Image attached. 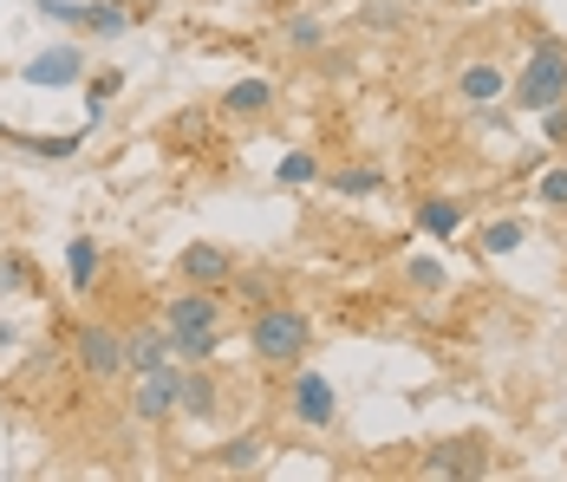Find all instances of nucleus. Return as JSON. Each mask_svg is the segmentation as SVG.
Segmentation results:
<instances>
[{"instance_id":"nucleus-9","label":"nucleus","mask_w":567,"mask_h":482,"mask_svg":"<svg viewBox=\"0 0 567 482\" xmlns=\"http://www.w3.org/2000/svg\"><path fill=\"white\" fill-rule=\"evenodd\" d=\"M235 248H223V242H189L183 255H176V274H183V287H228L235 280Z\"/></svg>"},{"instance_id":"nucleus-21","label":"nucleus","mask_w":567,"mask_h":482,"mask_svg":"<svg viewBox=\"0 0 567 482\" xmlns=\"http://www.w3.org/2000/svg\"><path fill=\"white\" fill-rule=\"evenodd\" d=\"M72 72H79V53H72V47H65V53H53V59H33V65H27V79H40V85H59V79H72Z\"/></svg>"},{"instance_id":"nucleus-8","label":"nucleus","mask_w":567,"mask_h":482,"mask_svg":"<svg viewBox=\"0 0 567 482\" xmlns=\"http://www.w3.org/2000/svg\"><path fill=\"white\" fill-rule=\"evenodd\" d=\"M228 404L223 378L209 372V366H183V378H176V418H189V424H216Z\"/></svg>"},{"instance_id":"nucleus-22","label":"nucleus","mask_w":567,"mask_h":482,"mask_svg":"<svg viewBox=\"0 0 567 482\" xmlns=\"http://www.w3.org/2000/svg\"><path fill=\"white\" fill-rule=\"evenodd\" d=\"M281 183H287V189L320 183V157H313V151H293V157H281Z\"/></svg>"},{"instance_id":"nucleus-25","label":"nucleus","mask_w":567,"mask_h":482,"mask_svg":"<svg viewBox=\"0 0 567 482\" xmlns=\"http://www.w3.org/2000/svg\"><path fill=\"white\" fill-rule=\"evenodd\" d=\"M40 13L47 20H65V27H85V7H72V0H40Z\"/></svg>"},{"instance_id":"nucleus-12","label":"nucleus","mask_w":567,"mask_h":482,"mask_svg":"<svg viewBox=\"0 0 567 482\" xmlns=\"http://www.w3.org/2000/svg\"><path fill=\"white\" fill-rule=\"evenodd\" d=\"M223 111L228 117H268V111H275V79H241V85H228Z\"/></svg>"},{"instance_id":"nucleus-15","label":"nucleus","mask_w":567,"mask_h":482,"mask_svg":"<svg viewBox=\"0 0 567 482\" xmlns=\"http://www.w3.org/2000/svg\"><path fill=\"white\" fill-rule=\"evenodd\" d=\"M417 228L437 235V242H451L456 228H463V209H456L451 196H424V203H417Z\"/></svg>"},{"instance_id":"nucleus-1","label":"nucleus","mask_w":567,"mask_h":482,"mask_svg":"<svg viewBox=\"0 0 567 482\" xmlns=\"http://www.w3.org/2000/svg\"><path fill=\"white\" fill-rule=\"evenodd\" d=\"M164 326H171L176 366H209L223 352V326H228V300L223 287H183L164 300Z\"/></svg>"},{"instance_id":"nucleus-11","label":"nucleus","mask_w":567,"mask_h":482,"mask_svg":"<svg viewBox=\"0 0 567 482\" xmlns=\"http://www.w3.org/2000/svg\"><path fill=\"white\" fill-rule=\"evenodd\" d=\"M124 359H131V372H164L176 366V346H171V326H131L124 332Z\"/></svg>"},{"instance_id":"nucleus-20","label":"nucleus","mask_w":567,"mask_h":482,"mask_svg":"<svg viewBox=\"0 0 567 482\" xmlns=\"http://www.w3.org/2000/svg\"><path fill=\"white\" fill-rule=\"evenodd\" d=\"M131 27V13L124 7H112V0H85V33H105V40H117Z\"/></svg>"},{"instance_id":"nucleus-2","label":"nucleus","mask_w":567,"mask_h":482,"mask_svg":"<svg viewBox=\"0 0 567 482\" xmlns=\"http://www.w3.org/2000/svg\"><path fill=\"white\" fill-rule=\"evenodd\" d=\"M313 339H320V332H313V314L293 307V300H268V307L248 314V352H255V366L293 372V366H307Z\"/></svg>"},{"instance_id":"nucleus-7","label":"nucleus","mask_w":567,"mask_h":482,"mask_svg":"<svg viewBox=\"0 0 567 482\" xmlns=\"http://www.w3.org/2000/svg\"><path fill=\"white\" fill-rule=\"evenodd\" d=\"M176 378H183V366H164V372H131V418L137 424H171L176 418Z\"/></svg>"},{"instance_id":"nucleus-16","label":"nucleus","mask_w":567,"mask_h":482,"mask_svg":"<svg viewBox=\"0 0 567 482\" xmlns=\"http://www.w3.org/2000/svg\"><path fill=\"white\" fill-rule=\"evenodd\" d=\"M522 242H528V222H515V215H496V222L476 235V248H483V255H515Z\"/></svg>"},{"instance_id":"nucleus-4","label":"nucleus","mask_w":567,"mask_h":482,"mask_svg":"<svg viewBox=\"0 0 567 482\" xmlns=\"http://www.w3.org/2000/svg\"><path fill=\"white\" fill-rule=\"evenodd\" d=\"M72 366L92 378V384H117V378H131V359H124V326L79 320V326H72Z\"/></svg>"},{"instance_id":"nucleus-17","label":"nucleus","mask_w":567,"mask_h":482,"mask_svg":"<svg viewBox=\"0 0 567 482\" xmlns=\"http://www.w3.org/2000/svg\"><path fill=\"white\" fill-rule=\"evenodd\" d=\"M65 274H72L79 294H92V280H99V242H92V235H79V242L65 248Z\"/></svg>"},{"instance_id":"nucleus-29","label":"nucleus","mask_w":567,"mask_h":482,"mask_svg":"<svg viewBox=\"0 0 567 482\" xmlns=\"http://www.w3.org/2000/svg\"><path fill=\"white\" fill-rule=\"evenodd\" d=\"M456 7H489V0H456Z\"/></svg>"},{"instance_id":"nucleus-18","label":"nucleus","mask_w":567,"mask_h":482,"mask_svg":"<svg viewBox=\"0 0 567 482\" xmlns=\"http://www.w3.org/2000/svg\"><path fill=\"white\" fill-rule=\"evenodd\" d=\"M228 294H241V300H248V314H255V307L281 300V280H275L268 268H261V274H241V268H235V280H228Z\"/></svg>"},{"instance_id":"nucleus-19","label":"nucleus","mask_w":567,"mask_h":482,"mask_svg":"<svg viewBox=\"0 0 567 482\" xmlns=\"http://www.w3.org/2000/svg\"><path fill=\"white\" fill-rule=\"evenodd\" d=\"M327 183H333V196H379V189H385V176H379L372 163H352V170H333Z\"/></svg>"},{"instance_id":"nucleus-27","label":"nucleus","mask_w":567,"mask_h":482,"mask_svg":"<svg viewBox=\"0 0 567 482\" xmlns=\"http://www.w3.org/2000/svg\"><path fill=\"white\" fill-rule=\"evenodd\" d=\"M542 117H548V144H567V105L542 111Z\"/></svg>"},{"instance_id":"nucleus-13","label":"nucleus","mask_w":567,"mask_h":482,"mask_svg":"<svg viewBox=\"0 0 567 482\" xmlns=\"http://www.w3.org/2000/svg\"><path fill=\"white\" fill-rule=\"evenodd\" d=\"M261 457H268V437H235V443H223V450L209 457V470L248 476V470H261Z\"/></svg>"},{"instance_id":"nucleus-5","label":"nucleus","mask_w":567,"mask_h":482,"mask_svg":"<svg viewBox=\"0 0 567 482\" xmlns=\"http://www.w3.org/2000/svg\"><path fill=\"white\" fill-rule=\"evenodd\" d=\"M287 418L300 430H333L340 424V398H333V384L320 372H307V366H293L287 378Z\"/></svg>"},{"instance_id":"nucleus-26","label":"nucleus","mask_w":567,"mask_h":482,"mask_svg":"<svg viewBox=\"0 0 567 482\" xmlns=\"http://www.w3.org/2000/svg\"><path fill=\"white\" fill-rule=\"evenodd\" d=\"M20 280H27V268H20V261H13V255H0V294H13V287H20Z\"/></svg>"},{"instance_id":"nucleus-3","label":"nucleus","mask_w":567,"mask_h":482,"mask_svg":"<svg viewBox=\"0 0 567 482\" xmlns=\"http://www.w3.org/2000/svg\"><path fill=\"white\" fill-rule=\"evenodd\" d=\"M509 105L515 111H555L567 105V40L561 33H542L535 47H528V59H522V72L509 79Z\"/></svg>"},{"instance_id":"nucleus-24","label":"nucleus","mask_w":567,"mask_h":482,"mask_svg":"<svg viewBox=\"0 0 567 482\" xmlns=\"http://www.w3.org/2000/svg\"><path fill=\"white\" fill-rule=\"evenodd\" d=\"M404 280H411L417 294H444V268H437V261H424V255H417V261L404 268Z\"/></svg>"},{"instance_id":"nucleus-6","label":"nucleus","mask_w":567,"mask_h":482,"mask_svg":"<svg viewBox=\"0 0 567 482\" xmlns=\"http://www.w3.org/2000/svg\"><path fill=\"white\" fill-rule=\"evenodd\" d=\"M417 476L451 482V476H489V443L483 437H444L417 457Z\"/></svg>"},{"instance_id":"nucleus-23","label":"nucleus","mask_w":567,"mask_h":482,"mask_svg":"<svg viewBox=\"0 0 567 482\" xmlns=\"http://www.w3.org/2000/svg\"><path fill=\"white\" fill-rule=\"evenodd\" d=\"M535 196H542L548 209H567V163H555V170H542V183H535Z\"/></svg>"},{"instance_id":"nucleus-14","label":"nucleus","mask_w":567,"mask_h":482,"mask_svg":"<svg viewBox=\"0 0 567 482\" xmlns=\"http://www.w3.org/2000/svg\"><path fill=\"white\" fill-rule=\"evenodd\" d=\"M281 47H293V53H320V47H327V20H320V13H287Z\"/></svg>"},{"instance_id":"nucleus-10","label":"nucleus","mask_w":567,"mask_h":482,"mask_svg":"<svg viewBox=\"0 0 567 482\" xmlns=\"http://www.w3.org/2000/svg\"><path fill=\"white\" fill-rule=\"evenodd\" d=\"M456 99H463L470 111L503 105V99H509V72H503V59H463V65H456Z\"/></svg>"},{"instance_id":"nucleus-28","label":"nucleus","mask_w":567,"mask_h":482,"mask_svg":"<svg viewBox=\"0 0 567 482\" xmlns=\"http://www.w3.org/2000/svg\"><path fill=\"white\" fill-rule=\"evenodd\" d=\"M404 20V7H365V27H398Z\"/></svg>"}]
</instances>
